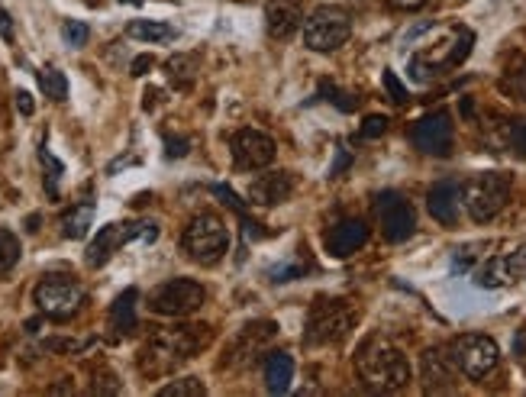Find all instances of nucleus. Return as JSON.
Masks as SVG:
<instances>
[{"label": "nucleus", "mask_w": 526, "mask_h": 397, "mask_svg": "<svg viewBox=\"0 0 526 397\" xmlns=\"http://www.w3.org/2000/svg\"><path fill=\"white\" fill-rule=\"evenodd\" d=\"M210 346V326H175L149 336V343L139 352V368L146 375H165L181 362L194 359L197 352Z\"/></svg>", "instance_id": "nucleus-1"}, {"label": "nucleus", "mask_w": 526, "mask_h": 397, "mask_svg": "<svg viewBox=\"0 0 526 397\" xmlns=\"http://www.w3.org/2000/svg\"><path fill=\"white\" fill-rule=\"evenodd\" d=\"M355 368H359V378L368 388H375L381 394L401 391L410 381V362L401 349L388 343L385 336H368L365 343L355 352Z\"/></svg>", "instance_id": "nucleus-2"}, {"label": "nucleus", "mask_w": 526, "mask_h": 397, "mask_svg": "<svg viewBox=\"0 0 526 397\" xmlns=\"http://www.w3.org/2000/svg\"><path fill=\"white\" fill-rule=\"evenodd\" d=\"M472 46H475L472 30H465V26H449V30H443L433 42H426L414 59H410V78L430 81L433 75L446 72V68L462 65L468 55H472Z\"/></svg>", "instance_id": "nucleus-3"}, {"label": "nucleus", "mask_w": 526, "mask_h": 397, "mask_svg": "<svg viewBox=\"0 0 526 397\" xmlns=\"http://www.w3.org/2000/svg\"><path fill=\"white\" fill-rule=\"evenodd\" d=\"M507 201H510V175L504 172H481L468 178L462 188V204L475 223L494 220L507 207Z\"/></svg>", "instance_id": "nucleus-4"}, {"label": "nucleus", "mask_w": 526, "mask_h": 397, "mask_svg": "<svg viewBox=\"0 0 526 397\" xmlns=\"http://www.w3.org/2000/svg\"><path fill=\"white\" fill-rule=\"evenodd\" d=\"M181 246L197 265H217L230 249V230L217 214H197L184 230Z\"/></svg>", "instance_id": "nucleus-5"}, {"label": "nucleus", "mask_w": 526, "mask_h": 397, "mask_svg": "<svg viewBox=\"0 0 526 397\" xmlns=\"http://www.w3.org/2000/svg\"><path fill=\"white\" fill-rule=\"evenodd\" d=\"M355 323V310L346 301H317L307 317V343L310 346H336L349 336Z\"/></svg>", "instance_id": "nucleus-6"}, {"label": "nucleus", "mask_w": 526, "mask_h": 397, "mask_svg": "<svg viewBox=\"0 0 526 397\" xmlns=\"http://www.w3.org/2000/svg\"><path fill=\"white\" fill-rule=\"evenodd\" d=\"M33 301L46 317L71 320L84 307V301H88V294H84V288L78 285V281H71L65 275H49L36 285Z\"/></svg>", "instance_id": "nucleus-7"}, {"label": "nucleus", "mask_w": 526, "mask_h": 397, "mask_svg": "<svg viewBox=\"0 0 526 397\" xmlns=\"http://www.w3.org/2000/svg\"><path fill=\"white\" fill-rule=\"evenodd\" d=\"M352 36V17L343 7H320L304 20V42L314 52H336Z\"/></svg>", "instance_id": "nucleus-8"}, {"label": "nucleus", "mask_w": 526, "mask_h": 397, "mask_svg": "<svg viewBox=\"0 0 526 397\" xmlns=\"http://www.w3.org/2000/svg\"><path fill=\"white\" fill-rule=\"evenodd\" d=\"M449 356L456 362V368L472 381H481L485 375H491L497 362H501V349L491 336H481V333H465L459 336L456 343L449 346Z\"/></svg>", "instance_id": "nucleus-9"}, {"label": "nucleus", "mask_w": 526, "mask_h": 397, "mask_svg": "<svg viewBox=\"0 0 526 397\" xmlns=\"http://www.w3.org/2000/svg\"><path fill=\"white\" fill-rule=\"evenodd\" d=\"M204 288L197 285L191 278H172L159 285L152 294H149V310L159 317H188L194 310H201L204 304Z\"/></svg>", "instance_id": "nucleus-10"}, {"label": "nucleus", "mask_w": 526, "mask_h": 397, "mask_svg": "<svg viewBox=\"0 0 526 397\" xmlns=\"http://www.w3.org/2000/svg\"><path fill=\"white\" fill-rule=\"evenodd\" d=\"M130 239H146V243H152L155 226L152 223H110V226H104V230L94 236L88 252H84V262H88L91 268H101L110 262V255L120 252Z\"/></svg>", "instance_id": "nucleus-11"}, {"label": "nucleus", "mask_w": 526, "mask_h": 397, "mask_svg": "<svg viewBox=\"0 0 526 397\" xmlns=\"http://www.w3.org/2000/svg\"><path fill=\"white\" fill-rule=\"evenodd\" d=\"M375 214H378L381 233H385L388 243H404V239H410V236H414V230H417V214H414V207H410L397 191L378 194Z\"/></svg>", "instance_id": "nucleus-12"}, {"label": "nucleus", "mask_w": 526, "mask_h": 397, "mask_svg": "<svg viewBox=\"0 0 526 397\" xmlns=\"http://www.w3.org/2000/svg\"><path fill=\"white\" fill-rule=\"evenodd\" d=\"M526 278V246L504 252V255H491L485 265H478L475 281L481 288H507L517 285Z\"/></svg>", "instance_id": "nucleus-13"}, {"label": "nucleus", "mask_w": 526, "mask_h": 397, "mask_svg": "<svg viewBox=\"0 0 526 397\" xmlns=\"http://www.w3.org/2000/svg\"><path fill=\"white\" fill-rule=\"evenodd\" d=\"M275 139L259 130H239L233 136V162L243 172H255V168H268L275 162Z\"/></svg>", "instance_id": "nucleus-14"}, {"label": "nucleus", "mask_w": 526, "mask_h": 397, "mask_svg": "<svg viewBox=\"0 0 526 397\" xmlns=\"http://www.w3.org/2000/svg\"><path fill=\"white\" fill-rule=\"evenodd\" d=\"M414 146L426 155L452 152V117L446 110L426 113V117L414 126Z\"/></svg>", "instance_id": "nucleus-15"}, {"label": "nucleus", "mask_w": 526, "mask_h": 397, "mask_svg": "<svg viewBox=\"0 0 526 397\" xmlns=\"http://www.w3.org/2000/svg\"><path fill=\"white\" fill-rule=\"evenodd\" d=\"M323 243L333 259H349L352 252H359L368 243V226L362 220H343L326 230Z\"/></svg>", "instance_id": "nucleus-16"}, {"label": "nucleus", "mask_w": 526, "mask_h": 397, "mask_svg": "<svg viewBox=\"0 0 526 397\" xmlns=\"http://www.w3.org/2000/svg\"><path fill=\"white\" fill-rule=\"evenodd\" d=\"M426 207H430V217L439 220L443 226H456L462 214V184L459 181H439L430 188L426 197Z\"/></svg>", "instance_id": "nucleus-17"}, {"label": "nucleus", "mask_w": 526, "mask_h": 397, "mask_svg": "<svg viewBox=\"0 0 526 397\" xmlns=\"http://www.w3.org/2000/svg\"><path fill=\"white\" fill-rule=\"evenodd\" d=\"M294 194V175L291 172H268L249 184V201L259 207L284 204Z\"/></svg>", "instance_id": "nucleus-18"}, {"label": "nucleus", "mask_w": 526, "mask_h": 397, "mask_svg": "<svg viewBox=\"0 0 526 397\" xmlns=\"http://www.w3.org/2000/svg\"><path fill=\"white\" fill-rule=\"evenodd\" d=\"M420 378L426 391H449L452 378H456V362L443 349H426L420 359Z\"/></svg>", "instance_id": "nucleus-19"}, {"label": "nucleus", "mask_w": 526, "mask_h": 397, "mask_svg": "<svg viewBox=\"0 0 526 397\" xmlns=\"http://www.w3.org/2000/svg\"><path fill=\"white\" fill-rule=\"evenodd\" d=\"M301 7L294 4V0H272V4L265 7V26L268 33L275 39H288L301 30Z\"/></svg>", "instance_id": "nucleus-20"}, {"label": "nucleus", "mask_w": 526, "mask_h": 397, "mask_svg": "<svg viewBox=\"0 0 526 397\" xmlns=\"http://www.w3.org/2000/svg\"><path fill=\"white\" fill-rule=\"evenodd\" d=\"M294 381V359L288 352H268L265 359V385L272 394H284Z\"/></svg>", "instance_id": "nucleus-21"}, {"label": "nucleus", "mask_w": 526, "mask_h": 397, "mask_svg": "<svg viewBox=\"0 0 526 397\" xmlns=\"http://www.w3.org/2000/svg\"><path fill=\"white\" fill-rule=\"evenodd\" d=\"M136 301H139V291L136 288H126L117 301L110 307V326L117 333H133L136 330Z\"/></svg>", "instance_id": "nucleus-22"}, {"label": "nucleus", "mask_w": 526, "mask_h": 397, "mask_svg": "<svg viewBox=\"0 0 526 397\" xmlns=\"http://www.w3.org/2000/svg\"><path fill=\"white\" fill-rule=\"evenodd\" d=\"M165 75L172 81V88L191 91L197 81V59L194 55H172V59L165 62Z\"/></svg>", "instance_id": "nucleus-23"}, {"label": "nucleus", "mask_w": 526, "mask_h": 397, "mask_svg": "<svg viewBox=\"0 0 526 397\" xmlns=\"http://www.w3.org/2000/svg\"><path fill=\"white\" fill-rule=\"evenodd\" d=\"M94 223V201H81L62 217V236L68 239H84Z\"/></svg>", "instance_id": "nucleus-24"}, {"label": "nucleus", "mask_w": 526, "mask_h": 397, "mask_svg": "<svg viewBox=\"0 0 526 397\" xmlns=\"http://www.w3.org/2000/svg\"><path fill=\"white\" fill-rule=\"evenodd\" d=\"M126 33L139 42H168L175 39V30L168 23H159V20H133L126 26Z\"/></svg>", "instance_id": "nucleus-25"}, {"label": "nucleus", "mask_w": 526, "mask_h": 397, "mask_svg": "<svg viewBox=\"0 0 526 397\" xmlns=\"http://www.w3.org/2000/svg\"><path fill=\"white\" fill-rule=\"evenodd\" d=\"M39 88L46 97H52V101H65L68 97V81L62 72H55V68H42L39 72Z\"/></svg>", "instance_id": "nucleus-26"}, {"label": "nucleus", "mask_w": 526, "mask_h": 397, "mask_svg": "<svg viewBox=\"0 0 526 397\" xmlns=\"http://www.w3.org/2000/svg\"><path fill=\"white\" fill-rule=\"evenodd\" d=\"M20 239L10 230H0V275H7L13 265L20 262Z\"/></svg>", "instance_id": "nucleus-27"}, {"label": "nucleus", "mask_w": 526, "mask_h": 397, "mask_svg": "<svg viewBox=\"0 0 526 397\" xmlns=\"http://www.w3.org/2000/svg\"><path fill=\"white\" fill-rule=\"evenodd\" d=\"M204 394H207V388H204L201 378H178L159 391V397H204Z\"/></svg>", "instance_id": "nucleus-28"}, {"label": "nucleus", "mask_w": 526, "mask_h": 397, "mask_svg": "<svg viewBox=\"0 0 526 397\" xmlns=\"http://www.w3.org/2000/svg\"><path fill=\"white\" fill-rule=\"evenodd\" d=\"M504 146L520 155V159H526V120H514V123H507V130H504Z\"/></svg>", "instance_id": "nucleus-29"}, {"label": "nucleus", "mask_w": 526, "mask_h": 397, "mask_svg": "<svg viewBox=\"0 0 526 397\" xmlns=\"http://www.w3.org/2000/svg\"><path fill=\"white\" fill-rule=\"evenodd\" d=\"M501 88H504L507 94L520 97V101H526V62H520V65L514 68V72H507V75H504Z\"/></svg>", "instance_id": "nucleus-30"}, {"label": "nucleus", "mask_w": 526, "mask_h": 397, "mask_svg": "<svg viewBox=\"0 0 526 397\" xmlns=\"http://www.w3.org/2000/svg\"><path fill=\"white\" fill-rule=\"evenodd\" d=\"M39 159L46 162V191H49V197H59V178H62V162H55L52 155L46 152V146L39 149Z\"/></svg>", "instance_id": "nucleus-31"}, {"label": "nucleus", "mask_w": 526, "mask_h": 397, "mask_svg": "<svg viewBox=\"0 0 526 397\" xmlns=\"http://www.w3.org/2000/svg\"><path fill=\"white\" fill-rule=\"evenodd\" d=\"M62 36H65V42H68L71 49H81L84 42H88V23L68 20V23L62 26Z\"/></svg>", "instance_id": "nucleus-32"}, {"label": "nucleus", "mask_w": 526, "mask_h": 397, "mask_svg": "<svg viewBox=\"0 0 526 397\" xmlns=\"http://www.w3.org/2000/svg\"><path fill=\"white\" fill-rule=\"evenodd\" d=\"M362 139H378V136H385L388 133V117H381V113H378V117H368L365 123H362Z\"/></svg>", "instance_id": "nucleus-33"}, {"label": "nucleus", "mask_w": 526, "mask_h": 397, "mask_svg": "<svg viewBox=\"0 0 526 397\" xmlns=\"http://www.w3.org/2000/svg\"><path fill=\"white\" fill-rule=\"evenodd\" d=\"M385 88L391 91V101H397V104H404V101H407L404 84L397 81V75H394V72H385Z\"/></svg>", "instance_id": "nucleus-34"}, {"label": "nucleus", "mask_w": 526, "mask_h": 397, "mask_svg": "<svg viewBox=\"0 0 526 397\" xmlns=\"http://www.w3.org/2000/svg\"><path fill=\"white\" fill-rule=\"evenodd\" d=\"M304 272V265H281L272 272V281H291L294 275H301Z\"/></svg>", "instance_id": "nucleus-35"}, {"label": "nucleus", "mask_w": 526, "mask_h": 397, "mask_svg": "<svg viewBox=\"0 0 526 397\" xmlns=\"http://www.w3.org/2000/svg\"><path fill=\"white\" fill-rule=\"evenodd\" d=\"M388 7H394V10H404V13H414V10L426 7V0H388Z\"/></svg>", "instance_id": "nucleus-36"}, {"label": "nucleus", "mask_w": 526, "mask_h": 397, "mask_svg": "<svg viewBox=\"0 0 526 397\" xmlns=\"http://www.w3.org/2000/svg\"><path fill=\"white\" fill-rule=\"evenodd\" d=\"M17 107H20L23 117H30V113H33V97L26 91H17Z\"/></svg>", "instance_id": "nucleus-37"}, {"label": "nucleus", "mask_w": 526, "mask_h": 397, "mask_svg": "<svg viewBox=\"0 0 526 397\" xmlns=\"http://www.w3.org/2000/svg\"><path fill=\"white\" fill-rule=\"evenodd\" d=\"M0 36H4L7 42L13 39V23H10V13L0 10Z\"/></svg>", "instance_id": "nucleus-38"}, {"label": "nucleus", "mask_w": 526, "mask_h": 397, "mask_svg": "<svg viewBox=\"0 0 526 397\" xmlns=\"http://www.w3.org/2000/svg\"><path fill=\"white\" fill-rule=\"evenodd\" d=\"M152 65H155V62H152V55H142V59L133 62V75H136V78H139V75H146Z\"/></svg>", "instance_id": "nucleus-39"}, {"label": "nucleus", "mask_w": 526, "mask_h": 397, "mask_svg": "<svg viewBox=\"0 0 526 397\" xmlns=\"http://www.w3.org/2000/svg\"><path fill=\"white\" fill-rule=\"evenodd\" d=\"M184 152H188V139H168V155H175L178 159V155H184Z\"/></svg>", "instance_id": "nucleus-40"}, {"label": "nucleus", "mask_w": 526, "mask_h": 397, "mask_svg": "<svg viewBox=\"0 0 526 397\" xmlns=\"http://www.w3.org/2000/svg\"><path fill=\"white\" fill-rule=\"evenodd\" d=\"M120 4H146V0H120Z\"/></svg>", "instance_id": "nucleus-41"}]
</instances>
